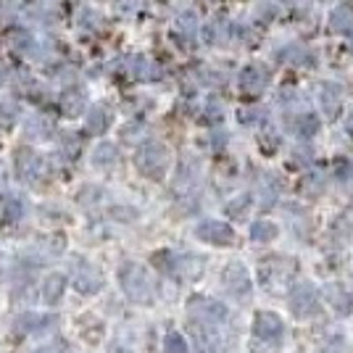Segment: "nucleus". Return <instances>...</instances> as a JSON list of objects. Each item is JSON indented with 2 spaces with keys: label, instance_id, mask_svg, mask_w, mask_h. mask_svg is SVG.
Here are the masks:
<instances>
[{
  "label": "nucleus",
  "instance_id": "1",
  "mask_svg": "<svg viewBox=\"0 0 353 353\" xmlns=\"http://www.w3.org/2000/svg\"><path fill=\"white\" fill-rule=\"evenodd\" d=\"M119 285L124 295L137 303V306H153L159 298V285L156 277L150 274V269L137 261H124L119 266Z\"/></svg>",
  "mask_w": 353,
  "mask_h": 353
},
{
  "label": "nucleus",
  "instance_id": "2",
  "mask_svg": "<svg viewBox=\"0 0 353 353\" xmlns=\"http://www.w3.org/2000/svg\"><path fill=\"white\" fill-rule=\"evenodd\" d=\"M298 272V264L295 259H288V256H269L259 264V280L264 285L269 293H285L290 285H293V277Z\"/></svg>",
  "mask_w": 353,
  "mask_h": 353
},
{
  "label": "nucleus",
  "instance_id": "3",
  "mask_svg": "<svg viewBox=\"0 0 353 353\" xmlns=\"http://www.w3.org/2000/svg\"><path fill=\"white\" fill-rule=\"evenodd\" d=\"M153 264L161 272L172 274L176 280H198L203 274V259L190 256V253H172V250H159L153 253Z\"/></svg>",
  "mask_w": 353,
  "mask_h": 353
},
{
  "label": "nucleus",
  "instance_id": "4",
  "mask_svg": "<svg viewBox=\"0 0 353 353\" xmlns=\"http://www.w3.org/2000/svg\"><path fill=\"white\" fill-rule=\"evenodd\" d=\"M69 280H72L74 290L82 295H98L105 285L101 266H95L92 261L82 259V256H72V261H69Z\"/></svg>",
  "mask_w": 353,
  "mask_h": 353
},
{
  "label": "nucleus",
  "instance_id": "5",
  "mask_svg": "<svg viewBox=\"0 0 353 353\" xmlns=\"http://www.w3.org/2000/svg\"><path fill=\"white\" fill-rule=\"evenodd\" d=\"M188 316L190 322H201V324H211V327H221L227 322L230 311L224 303L214 301V298H203V295H195L188 303Z\"/></svg>",
  "mask_w": 353,
  "mask_h": 353
},
{
  "label": "nucleus",
  "instance_id": "6",
  "mask_svg": "<svg viewBox=\"0 0 353 353\" xmlns=\"http://www.w3.org/2000/svg\"><path fill=\"white\" fill-rule=\"evenodd\" d=\"M288 306H290V314L298 316V319L316 316L319 314V293H316V288L309 285V282L295 285L290 295H288Z\"/></svg>",
  "mask_w": 353,
  "mask_h": 353
},
{
  "label": "nucleus",
  "instance_id": "7",
  "mask_svg": "<svg viewBox=\"0 0 353 353\" xmlns=\"http://www.w3.org/2000/svg\"><path fill=\"white\" fill-rule=\"evenodd\" d=\"M221 288L230 298H248L250 295V274L248 269L240 264V261H232V264L224 266L221 272Z\"/></svg>",
  "mask_w": 353,
  "mask_h": 353
},
{
  "label": "nucleus",
  "instance_id": "8",
  "mask_svg": "<svg viewBox=\"0 0 353 353\" xmlns=\"http://www.w3.org/2000/svg\"><path fill=\"white\" fill-rule=\"evenodd\" d=\"M195 237L203 240V243H208V245H219V248L235 245V230L219 219L201 221V224L195 227Z\"/></svg>",
  "mask_w": 353,
  "mask_h": 353
},
{
  "label": "nucleus",
  "instance_id": "9",
  "mask_svg": "<svg viewBox=\"0 0 353 353\" xmlns=\"http://www.w3.org/2000/svg\"><path fill=\"white\" fill-rule=\"evenodd\" d=\"M134 163H137V169L145 176L159 179L163 174V169H166V150L161 145H156V143H148V145H143L137 150Z\"/></svg>",
  "mask_w": 353,
  "mask_h": 353
},
{
  "label": "nucleus",
  "instance_id": "10",
  "mask_svg": "<svg viewBox=\"0 0 353 353\" xmlns=\"http://www.w3.org/2000/svg\"><path fill=\"white\" fill-rule=\"evenodd\" d=\"M253 335L261 343H280L285 335V324L274 311H259L253 316Z\"/></svg>",
  "mask_w": 353,
  "mask_h": 353
},
{
  "label": "nucleus",
  "instance_id": "11",
  "mask_svg": "<svg viewBox=\"0 0 353 353\" xmlns=\"http://www.w3.org/2000/svg\"><path fill=\"white\" fill-rule=\"evenodd\" d=\"M43 172H45V163L34 150L21 148V150L16 153V174L21 176L24 182H37V179L43 176Z\"/></svg>",
  "mask_w": 353,
  "mask_h": 353
},
{
  "label": "nucleus",
  "instance_id": "12",
  "mask_svg": "<svg viewBox=\"0 0 353 353\" xmlns=\"http://www.w3.org/2000/svg\"><path fill=\"white\" fill-rule=\"evenodd\" d=\"M219 327H211V324L190 322V332L195 340V353H219V335H216Z\"/></svg>",
  "mask_w": 353,
  "mask_h": 353
},
{
  "label": "nucleus",
  "instance_id": "13",
  "mask_svg": "<svg viewBox=\"0 0 353 353\" xmlns=\"http://www.w3.org/2000/svg\"><path fill=\"white\" fill-rule=\"evenodd\" d=\"M56 322H59L56 316H45V314L30 311V314H21V316L16 319V332H19V335H43V332H48Z\"/></svg>",
  "mask_w": 353,
  "mask_h": 353
},
{
  "label": "nucleus",
  "instance_id": "14",
  "mask_svg": "<svg viewBox=\"0 0 353 353\" xmlns=\"http://www.w3.org/2000/svg\"><path fill=\"white\" fill-rule=\"evenodd\" d=\"M66 248V243H63V237L61 235H53V237H43V240H37L34 243V248H32V256L37 259V264H43L48 259H56L61 256Z\"/></svg>",
  "mask_w": 353,
  "mask_h": 353
},
{
  "label": "nucleus",
  "instance_id": "15",
  "mask_svg": "<svg viewBox=\"0 0 353 353\" xmlns=\"http://www.w3.org/2000/svg\"><path fill=\"white\" fill-rule=\"evenodd\" d=\"M324 295H327V301H330V306L338 311L340 316H345V314H351L353 309V298L351 293L343 288V285H338V282H332V285H327V290H324Z\"/></svg>",
  "mask_w": 353,
  "mask_h": 353
},
{
  "label": "nucleus",
  "instance_id": "16",
  "mask_svg": "<svg viewBox=\"0 0 353 353\" xmlns=\"http://www.w3.org/2000/svg\"><path fill=\"white\" fill-rule=\"evenodd\" d=\"M66 277L63 274H59V272H53V274H48L43 282V301L45 303H50V306H56L61 298H63V293H66Z\"/></svg>",
  "mask_w": 353,
  "mask_h": 353
},
{
  "label": "nucleus",
  "instance_id": "17",
  "mask_svg": "<svg viewBox=\"0 0 353 353\" xmlns=\"http://www.w3.org/2000/svg\"><path fill=\"white\" fill-rule=\"evenodd\" d=\"M277 235H280L277 224H272V221L266 219L253 221V227H250V240L253 243H269V240H274Z\"/></svg>",
  "mask_w": 353,
  "mask_h": 353
},
{
  "label": "nucleus",
  "instance_id": "18",
  "mask_svg": "<svg viewBox=\"0 0 353 353\" xmlns=\"http://www.w3.org/2000/svg\"><path fill=\"white\" fill-rule=\"evenodd\" d=\"M92 161L98 163V166H111V163H117V148L103 143V145L95 148V153H92Z\"/></svg>",
  "mask_w": 353,
  "mask_h": 353
},
{
  "label": "nucleus",
  "instance_id": "19",
  "mask_svg": "<svg viewBox=\"0 0 353 353\" xmlns=\"http://www.w3.org/2000/svg\"><path fill=\"white\" fill-rule=\"evenodd\" d=\"M163 353H188V340L172 330V332L163 338Z\"/></svg>",
  "mask_w": 353,
  "mask_h": 353
},
{
  "label": "nucleus",
  "instance_id": "20",
  "mask_svg": "<svg viewBox=\"0 0 353 353\" xmlns=\"http://www.w3.org/2000/svg\"><path fill=\"white\" fill-rule=\"evenodd\" d=\"M21 216H24V203H21L19 198H8V203H6V221H8V224H16Z\"/></svg>",
  "mask_w": 353,
  "mask_h": 353
},
{
  "label": "nucleus",
  "instance_id": "21",
  "mask_svg": "<svg viewBox=\"0 0 353 353\" xmlns=\"http://www.w3.org/2000/svg\"><path fill=\"white\" fill-rule=\"evenodd\" d=\"M88 127H90V132H103L105 127H108V114H105L103 108H95V111L90 114Z\"/></svg>",
  "mask_w": 353,
  "mask_h": 353
},
{
  "label": "nucleus",
  "instance_id": "22",
  "mask_svg": "<svg viewBox=\"0 0 353 353\" xmlns=\"http://www.w3.org/2000/svg\"><path fill=\"white\" fill-rule=\"evenodd\" d=\"M82 103H85V101H82V95H79V92H74V98L72 95H66V98H63V108H66L72 117L82 111Z\"/></svg>",
  "mask_w": 353,
  "mask_h": 353
},
{
  "label": "nucleus",
  "instance_id": "23",
  "mask_svg": "<svg viewBox=\"0 0 353 353\" xmlns=\"http://www.w3.org/2000/svg\"><path fill=\"white\" fill-rule=\"evenodd\" d=\"M34 353H74L69 348V343H63V340H56V343H48L43 348H37Z\"/></svg>",
  "mask_w": 353,
  "mask_h": 353
},
{
  "label": "nucleus",
  "instance_id": "24",
  "mask_svg": "<svg viewBox=\"0 0 353 353\" xmlns=\"http://www.w3.org/2000/svg\"><path fill=\"white\" fill-rule=\"evenodd\" d=\"M243 211H248V201H243V203H230L227 206V214H243Z\"/></svg>",
  "mask_w": 353,
  "mask_h": 353
}]
</instances>
